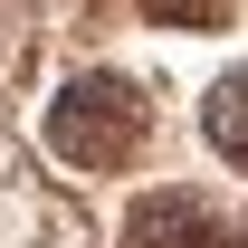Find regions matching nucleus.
Instances as JSON below:
<instances>
[{"label":"nucleus","mask_w":248,"mask_h":248,"mask_svg":"<svg viewBox=\"0 0 248 248\" xmlns=\"http://www.w3.org/2000/svg\"><path fill=\"white\" fill-rule=\"evenodd\" d=\"M153 19H172V29H229L239 19V0H143Z\"/></svg>","instance_id":"4"},{"label":"nucleus","mask_w":248,"mask_h":248,"mask_svg":"<svg viewBox=\"0 0 248 248\" xmlns=\"http://www.w3.org/2000/svg\"><path fill=\"white\" fill-rule=\"evenodd\" d=\"M229 248H248V239H229Z\"/></svg>","instance_id":"5"},{"label":"nucleus","mask_w":248,"mask_h":248,"mask_svg":"<svg viewBox=\"0 0 248 248\" xmlns=\"http://www.w3.org/2000/svg\"><path fill=\"white\" fill-rule=\"evenodd\" d=\"M201 124H210V143H219L229 162H248V67H229V77L210 86V105H201Z\"/></svg>","instance_id":"3"},{"label":"nucleus","mask_w":248,"mask_h":248,"mask_svg":"<svg viewBox=\"0 0 248 248\" xmlns=\"http://www.w3.org/2000/svg\"><path fill=\"white\" fill-rule=\"evenodd\" d=\"M143 124H153V105L134 77H77L48 105V153L77 162V172H124L143 153Z\"/></svg>","instance_id":"1"},{"label":"nucleus","mask_w":248,"mask_h":248,"mask_svg":"<svg viewBox=\"0 0 248 248\" xmlns=\"http://www.w3.org/2000/svg\"><path fill=\"white\" fill-rule=\"evenodd\" d=\"M124 248H229V219L201 191H143L124 219Z\"/></svg>","instance_id":"2"}]
</instances>
